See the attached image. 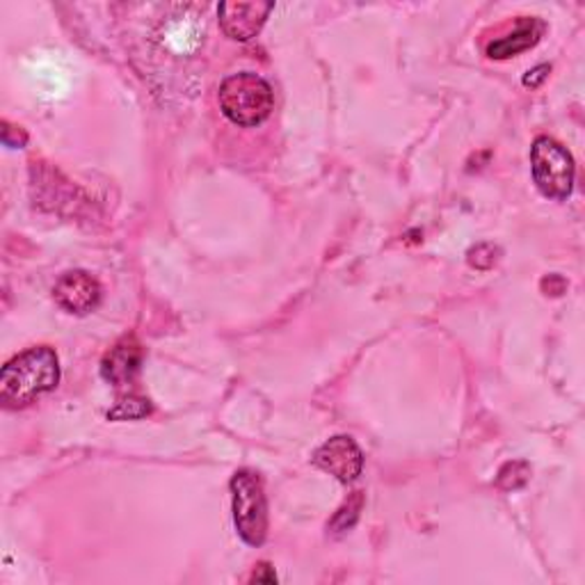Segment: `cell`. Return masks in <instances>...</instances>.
<instances>
[{"instance_id":"6da1fadb","label":"cell","mask_w":585,"mask_h":585,"mask_svg":"<svg viewBox=\"0 0 585 585\" xmlns=\"http://www.w3.org/2000/svg\"><path fill=\"white\" fill-rule=\"evenodd\" d=\"M60 385V362L53 348L35 346L12 357L0 373V402L21 410Z\"/></svg>"},{"instance_id":"7a4b0ae2","label":"cell","mask_w":585,"mask_h":585,"mask_svg":"<svg viewBox=\"0 0 585 585\" xmlns=\"http://www.w3.org/2000/svg\"><path fill=\"white\" fill-rule=\"evenodd\" d=\"M217 101L222 115L232 124L252 128L273 115L275 92L261 76L252 72H240L222 80Z\"/></svg>"},{"instance_id":"3957f363","label":"cell","mask_w":585,"mask_h":585,"mask_svg":"<svg viewBox=\"0 0 585 585\" xmlns=\"http://www.w3.org/2000/svg\"><path fill=\"white\" fill-rule=\"evenodd\" d=\"M234 524L245 545L261 547L267 535V499L263 481L250 469L236 471L232 478Z\"/></svg>"},{"instance_id":"277c9868","label":"cell","mask_w":585,"mask_h":585,"mask_svg":"<svg viewBox=\"0 0 585 585\" xmlns=\"http://www.w3.org/2000/svg\"><path fill=\"white\" fill-rule=\"evenodd\" d=\"M531 172L537 190L549 199H568L574 190L576 165L572 153L549 135H539L531 147Z\"/></svg>"},{"instance_id":"5b68a950","label":"cell","mask_w":585,"mask_h":585,"mask_svg":"<svg viewBox=\"0 0 585 585\" xmlns=\"http://www.w3.org/2000/svg\"><path fill=\"white\" fill-rule=\"evenodd\" d=\"M311 462L325 474L334 476L339 483H354L364 471V453L357 441L348 435H336L327 439L316 453H313Z\"/></svg>"},{"instance_id":"8992f818","label":"cell","mask_w":585,"mask_h":585,"mask_svg":"<svg viewBox=\"0 0 585 585\" xmlns=\"http://www.w3.org/2000/svg\"><path fill=\"white\" fill-rule=\"evenodd\" d=\"M101 292L103 290L97 277L85 273V270H70L53 286L55 302L64 311L76 313V316L92 313L101 304Z\"/></svg>"},{"instance_id":"52a82bcc","label":"cell","mask_w":585,"mask_h":585,"mask_svg":"<svg viewBox=\"0 0 585 585\" xmlns=\"http://www.w3.org/2000/svg\"><path fill=\"white\" fill-rule=\"evenodd\" d=\"M273 10V3H259V0L257 3H220V28L229 39L250 41L263 30Z\"/></svg>"},{"instance_id":"ba28073f","label":"cell","mask_w":585,"mask_h":585,"mask_svg":"<svg viewBox=\"0 0 585 585\" xmlns=\"http://www.w3.org/2000/svg\"><path fill=\"white\" fill-rule=\"evenodd\" d=\"M547 30V24L543 18L537 16H520L514 21V28L503 35V37H497L494 41L487 43V58L491 60H508V58H514L520 55L528 49H533L535 43L543 39Z\"/></svg>"},{"instance_id":"9c48e42d","label":"cell","mask_w":585,"mask_h":585,"mask_svg":"<svg viewBox=\"0 0 585 585\" xmlns=\"http://www.w3.org/2000/svg\"><path fill=\"white\" fill-rule=\"evenodd\" d=\"M142 364V348L135 339H124L101 362V375L112 387H128Z\"/></svg>"},{"instance_id":"30bf717a","label":"cell","mask_w":585,"mask_h":585,"mask_svg":"<svg viewBox=\"0 0 585 585\" xmlns=\"http://www.w3.org/2000/svg\"><path fill=\"white\" fill-rule=\"evenodd\" d=\"M362 508H364V494H362V491H354L352 497H350L339 510L334 512L332 522L327 524V531H329L332 535L348 533V531L357 524L359 512H362Z\"/></svg>"},{"instance_id":"8fae6325","label":"cell","mask_w":585,"mask_h":585,"mask_svg":"<svg viewBox=\"0 0 585 585\" xmlns=\"http://www.w3.org/2000/svg\"><path fill=\"white\" fill-rule=\"evenodd\" d=\"M531 481V464L524 460H512L506 462L497 476V487L503 491H514L522 489Z\"/></svg>"},{"instance_id":"7c38bea8","label":"cell","mask_w":585,"mask_h":585,"mask_svg":"<svg viewBox=\"0 0 585 585\" xmlns=\"http://www.w3.org/2000/svg\"><path fill=\"white\" fill-rule=\"evenodd\" d=\"M151 414V402L142 396H126L108 412V421H135Z\"/></svg>"},{"instance_id":"4fadbf2b","label":"cell","mask_w":585,"mask_h":585,"mask_svg":"<svg viewBox=\"0 0 585 585\" xmlns=\"http://www.w3.org/2000/svg\"><path fill=\"white\" fill-rule=\"evenodd\" d=\"M499 257H501V250L497 245L481 242L466 252V263L476 270H491L494 265H497Z\"/></svg>"},{"instance_id":"5bb4252c","label":"cell","mask_w":585,"mask_h":585,"mask_svg":"<svg viewBox=\"0 0 585 585\" xmlns=\"http://www.w3.org/2000/svg\"><path fill=\"white\" fill-rule=\"evenodd\" d=\"M3 142H5V147L21 149L28 142V135L21 126H12L10 122H3Z\"/></svg>"},{"instance_id":"9a60e30c","label":"cell","mask_w":585,"mask_h":585,"mask_svg":"<svg viewBox=\"0 0 585 585\" xmlns=\"http://www.w3.org/2000/svg\"><path fill=\"white\" fill-rule=\"evenodd\" d=\"M549 74H551V66L549 64H539V66H535V70H528L526 74H524V85L526 87H531V89H535V87H539V85H543L547 78H549Z\"/></svg>"},{"instance_id":"2e32d148","label":"cell","mask_w":585,"mask_h":585,"mask_svg":"<svg viewBox=\"0 0 585 585\" xmlns=\"http://www.w3.org/2000/svg\"><path fill=\"white\" fill-rule=\"evenodd\" d=\"M565 288H568V282L562 279L560 275H549L543 279V290L547 292V296L558 298V296H562V292H565Z\"/></svg>"},{"instance_id":"e0dca14e","label":"cell","mask_w":585,"mask_h":585,"mask_svg":"<svg viewBox=\"0 0 585 585\" xmlns=\"http://www.w3.org/2000/svg\"><path fill=\"white\" fill-rule=\"evenodd\" d=\"M250 581L252 583H277V574H275L273 568L267 565V562H261V565L254 570Z\"/></svg>"}]
</instances>
